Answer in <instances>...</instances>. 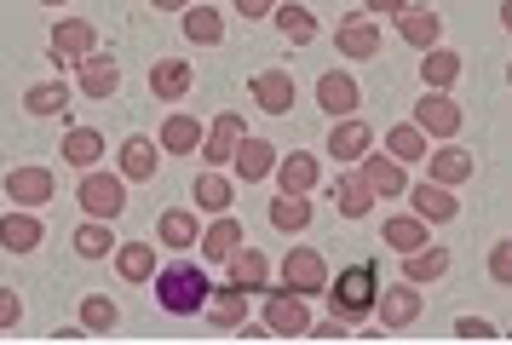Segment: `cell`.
Segmentation results:
<instances>
[{
    "mask_svg": "<svg viewBox=\"0 0 512 345\" xmlns=\"http://www.w3.org/2000/svg\"><path fill=\"white\" fill-rule=\"evenodd\" d=\"M41 242H47L41 207H12V213H0V248L6 253H35Z\"/></svg>",
    "mask_w": 512,
    "mask_h": 345,
    "instance_id": "obj_12",
    "label": "cell"
},
{
    "mask_svg": "<svg viewBox=\"0 0 512 345\" xmlns=\"http://www.w3.org/2000/svg\"><path fill=\"white\" fill-rule=\"evenodd\" d=\"M242 138H248V121H242L236 110H219L213 115V127L202 133V150H196V156L208 161V167H231V156H236Z\"/></svg>",
    "mask_w": 512,
    "mask_h": 345,
    "instance_id": "obj_9",
    "label": "cell"
},
{
    "mask_svg": "<svg viewBox=\"0 0 512 345\" xmlns=\"http://www.w3.org/2000/svg\"><path fill=\"white\" fill-rule=\"evenodd\" d=\"M70 98H75L70 81H41V87H29V92H24V110L47 121V115H64V104H70Z\"/></svg>",
    "mask_w": 512,
    "mask_h": 345,
    "instance_id": "obj_41",
    "label": "cell"
},
{
    "mask_svg": "<svg viewBox=\"0 0 512 345\" xmlns=\"http://www.w3.org/2000/svg\"><path fill=\"white\" fill-rule=\"evenodd\" d=\"M420 81L438 87V92H449L455 81H461V52H449V46H426V58H420Z\"/></svg>",
    "mask_w": 512,
    "mask_h": 345,
    "instance_id": "obj_37",
    "label": "cell"
},
{
    "mask_svg": "<svg viewBox=\"0 0 512 345\" xmlns=\"http://www.w3.org/2000/svg\"><path fill=\"white\" fill-rule=\"evenodd\" d=\"M116 87H121V58H110V52H87V58L75 64V92H81V98L104 104V98H116Z\"/></svg>",
    "mask_w": 512,
    "mask_h": 345,
    "instance_id": "obj_7",
    "label": "cell"
},
{
    "mask_svg": "<svg viewBox=\"0 0 512 345\" xmlns=\"http://www.w3.org/2000/svg\"><path fill=\"white\" fill-rule=\"evenodd\" d=\"M156 248L150 242H127V248H116V276L121 282H133V288H144V282H156Z\"/></svg>",
    "mask_w": 512,
    "mask_h": 345,
    "instance_id": "obj_34",
    "label": "cell"
},
{
    "mask_svg": "<svg viewBox=\"0 0 512 345\" xmlns=\"http://www.w3.org/2000/svg\"><path fill=\"white\" fill-rule=\"evenodd\" d=\"M357 167H363V179L374 184V196H409V167H403L392 150H369Z\"/></svg>",
    "mask_w": 512,
    "mask_h": 345,
    "instance_id": "obj_20",
    "label": "cell"
},
{
    "mask_svg": "<svg viewBox=\"0 0 512 345\" xmlns=\"http://www.w3.org/2000/svg\"><path fill=\"white\" fill-rule=\"evenodd\" d=\"M277 144L271 138H242L236 144V156H231V167H236V179L242 184H259V179H277Z\"/></svg>",
    "mask_w": 512,
    "mask_h": 345,
    "instance_id": "obj_18",
    "label": "cell"
},
{
    "mask_svg": "<svg viewBox=\"0 0 512 345\" xmlns=\"http://www.w3.org/2000/svg\"><path fill=\"white\" fill-rule=\"evenodd\" d=\"M248 92H254V104L265 115H288L294 110V75H288V69H254Z\"/></svg>",
    "mask_w": 512,
    "mask_h": 345,
    "instance_id": "obj_21",
    "label": "cell"
},
{
    "mask_svg": "<svg viewBox=\"0 0 512 345\" xmlns=\"http://www.w3.org/2000/svg\"><path fill=\"white\" fill-rule=\"evenodd\" d=\"M87 52H98V29L87 18H58L52 23V64L75 69Z\"/></svg>",
    "mask_w": 512,
    "mask_h": 345,
    "instance_id": "obj_6",
    "label": "cell"
},
{
    "mask_svg": "<svg viewBox=\"0 0 512 345\" xmlns=\"http://www.w3.org/2000/svg\"><path fill=\"white\" fill-rule=\"evenodd\" d=\"M317 179H323V167H317L311 150H288V156L277 161V190H288V196H311Z\"/></svg>",
    "mask_w": 512,
    "mask_h": 345,
    "instance_id": "obj_22",
    "label": "cell"
},
{
    "mask_svg": "<svg viewBox=\"0 0 512 345\" xmlns=\"http://www.w3.org/2000/svg\"><path fill=\"white\" fill-rule=\"evenodd\" d=\"M185 41L190 46H219L225 41V12H213V6H185Z\"/></svg>",
    "mask_w": 512,
    "mask_h": 345,
    "instance_id": "obj_38",
    "label": "cell"
},
{
    "mask_svg": "<svg viewBox=\"0 0 512 345\" xmlns=\"http://www.w3.org/2000/svg\"><path fill=\"white\" fill-rule=\"evenodd\" d=\"M196 236H202V225H196L190 207H162V219H156V242H167V253L196 248Z\"/></svg>",
    "mask_w": 512,
    "mask_h": 345,
    "instance_id": "obj_30",
    "label": "cell"
},
{
    "mask_svg": "<svg viewBox=\"0 0 512 345\" xmlns=\"http://www.w3.org/2000/svg\"><path fill=\"white\" fill-rule=\"evenodd\" d=\"M311 219H317L311 196H288V190H277V196H271V230H282V236H300Z\"/></svg>",
    "mask_w": 512,
    "mask_h": 345,
    "instance_id": "obj_32",
    "label": "cell"
},
{
    "mask_svg": "<svg viewBox=\"0 0 512 345\" xmlns=\"http://www.w3.org/2000/svg\"><path fill=\"white\" fill-rule=\"evenodd\" d=\"M150 6H156V12H185L190 0H150Z\"/></svg>",
    "mask_w": 512,
    "mask_h": 345,
    "instance_id": "obj_50",
    "label": "cell"
},
{
    "mask_svg": "<svg viewBox=\"0 0 512 345\" xmlns=\"http://www.w3.org/2000/svg\"><path fill=\"white\" fill-rule=\"evenodd\" d=\"M196 248H202V259H208V265H225V259L242 248V225H236L231 213H213V225L196 236Z\"/></svg>",
    "mask_w": 512,
    "mask_h": 345,
    "instance_id": "obj_26",
    "label": "cell"
},
{
    "mask_svg": "<svg viewBox=\"0 0 512 345\" xmlns=\"http://www.w3.org/2000/svg\"><path fill=\"white\" fill-rule=\"evenodd\" d=\"M41 6H70V0H41Z\"/></svg>",
    "mask_w": 512,
    "mask_h": 345,
    "instance_id": "obj_52",
    "label": "cell"
},
{
    "mask_svg": "<svg viewBox=\"0 0 512 345\" xmlns=\"http://www.w3.org/2000/svg\"><path fill=\"white\" fill-rule=\"evenodd\" d=\"M156 167H162V144L156 138H121V150H116V173L127 184H144V179H156Z\"/></svg>",
    "mask_w": 512,
    "mask_h": 345,
    "instance_id": "obj_14",
    "label": "cell"
},
{
    "mask_svg": "<svg viewBox=\"0 0 512 345\" xmlns=\"http://www.w3.org/2000/svg\"><path fill=\"white\" fill-rule=\"evenodd\" d=\"M150 92H156L162 104H179L190 92V64L185 58H156V64H150Z\"/></svg>",
    "mask_w": 512,
    "mask_h": 345,
    "instance_id": "obj_33",
    "label": "cell"
},
{
    "mask_svg": "<svg viewBox=\"0 0 512 345\" xmlns=\"http://www.w3.org/2000/svg\"><path fill=\"white\" fill-rule=\"evenodd\" d=\"M24 322V299H18V288H0V334H12Z\"/></svg>",
    "mask_w": 512,
    "mask_h": 345,
    "instance_id": "obj_45",
    "label": "cell"
},
{
    "mask_svg": "<svg viewBox=\"0 0 512 345\" xmlns=\"http://www.w3.org/2000/svg\"><path fill=\"white\" fill-rule=\"evenodd\" d=\"M231 6H236V12H242V18H271V12H277V0H231Z\"/></svg>",
    "mask_w": 512,
    "mask_h": 345,
    "instance_id": "obj_48",
    "label": "cell"
},
{
    "mask_svg": "<svg viewBox=\"0 0 512 345\" xmlns=\"http://www.w3.org/2000/svg\"><path fill=\"white\" fill-rule=\"evenodd\" d=\"M369 144H374L369 121H363V115H340V121H334V133H328V156L346 161V167H357V161L369 156Z\"/></svg>",
    "mask_w": 512,
    "mask_h": 345,
    "instance_id": "obj_16",
    "label": "cell"
},
{
    "mask_svg": "<svg viewBox=\"0 0 512 345\" xmlns=\"http://www.w3.org/2000/svg\"><path fill=\"white\" fill-rule=\"evenodd\" d=\"M374 322H380L386 334H397V328H409V322H420V288H415V282H397V288H380V299H374Z\"/></svg>",
    "mask_w": 512,
    "mask_h": 345,
    "instance_id": "obj_13",
    "label": "cell"
},
{
    "mask_svg": "<svg viewBox=\"0 0 512 345\" xmlns=\"http://www.w3.org/2000/svg\"><path fill=\"white\" fill-rule=\"evenodd\" d=\"M455 340H495V322H484V317H455Z\"/></svg>",
    "mask_w": 512,
    "mask_h": 345,
    "instance_id": "obj_46",
    "label": "cell"
},
{
    "mask_svg": "<svg viewBox=\"0 0 512 345\" xmlns=\"http://www.w3.org/2000/svg\"><path fill=\"white\" fill-rule=\"evenodd\" d=\"M415 127L426 138H455L461 133V104H455V98H449V92H438V87H426V98H420L415 104Z\"/></svg>",
    "mask_w": 512,
    "mask_h": 345,
    "instance_id": "obj_10",
    "label": "cell"
},
{
    "mask_svg": "<svg viewBox=\"0 0 512 345\" xmlns=\"http://www.w3.org/2000/svg\"><path fill=\"white\" fill-rule=\"evenodd\" d=\"M305 340H351V328L334 317V311H328L323 322H311V334H305Z\"/></svg>",
    "mask_w": 512,
    "mask_h": 345,
    "instance_id": "obj_47",
    "label": "cell"
},
{
    "mask_svg": "<svg viewBox=\"0 0 512 345\" xmlns=\"http://www.w3.org/2000/svg\"><path fill=\"white\" fill-rule=\"evenodd\" d=\"M386 150H392V156L403 161V167H409V161H426V150H432V138L420 133L415 121H397L392 133H386Z\"/></svg>",
    "mask_w": 512,
    "mask_h": 345,
    "instance_id": "obj_40",
    "label": "cell"
},
{
    "mask_svg": "<svg viewBox=\"0 0 512 345\" xmlns=\"http://www.w3.org/2000/svg\"><path fill=\"white\" fill-rule=\"evenodd\" d=\"M501 29L512 35V0H501Z\"/></svg>",
    "mask_w": 512,
    "mask_h": 345,
    "instance_id": "obj_51",
    "label": "cell"
},
{
    "mask_svg": "<svg viewBox=\"0 0 512 345\" xmlns=\"http://www.w3.org/2000/svg\"><path fill=\"white\" fill-rule=\"evenodd\" d=\"M190 196H196V207H202V213H231V202H236L231 179H225L219 167H202V173H196V184H190Z\"/></svg>",
    "mask_w": 512,
    "mask_h": 345,
    "instance_id": "obj_35",
    "label": "cell"
},
{
    "mask_svg": "<svg viewBox=\"0 0 512 345\" xmlns=\"http://www.w3.org/2000/svg\"><path fill=\"white\" fill-rule=\"evenodd\" d=\"M489 282L512 288V236H501V242L489 248Z\"/></svg>",
    "mask_w": 512,
    "mask_h": 345,
    "instance_id": "obj_44",
    "label": "cell"
},
{
    "mask_svg": "<svg viewBox=\"0 0 512 345\" xmlns=\"http://www.w3.org/2000/svg\"><path fill=\"white\" fill-rule=\"evenodd\" d=\"M317 104H323L334 121H340V115H357L363 87L351 81V69H323V75H317Z\"/></svg>",
    "mask_w": 512,
    "mask_h": 345,
    "instance_id": "obj_17",
    "label": "cell"
},
{
    "mask_svg": "<svg viewBox=\"0 0 512 345\" xmlns=\"http://www.w3.org/2000/svg\"><path fill=\"white\" fill-rule=\"evenodd\" d=\"M380 242L403 259V253H415V248H426V219L420 213H392L386 225H380Z\"/></svg>",
    "mask_w": 512,
    "mask_h": 345,
    "instance_id": "obj_31",
    "label": "cell"
},
{
    "mask_svg": "<svg viewBox=\"0 0 512 345\" xmlns=\"http://www.w3.org/2000/svg\"><path fill=\"white\" fill-rule=\"evenodd\" d=\"M208 294H213L208 271L190 265V259H173L167 271H156V305H162L167 317H202Z\"/></svg>",
    "mask_w": 512,
    "mask_h": 345,
    "instance_id": "obj_1",
    "label": "cell"
},
{
    "mask_svg": "<svg viewBox=\"0 0 512 345\" xmlns=\"http://www.w3.org/2000/svg\"><path fill=\"white\" fill-rule=\"evenodd\" d=\"M75 202L87 219H121V207H127V179H121L116 167L104 173V167H87L81 184H75Z\"/></svg>",
    "mask_w": 512,
    "mask_h": 345,
    "instance_id": "obj_3",
    "label": "cell"
},
{
    "mask_svg": "<svg viewBox=\"0 0 512 345\" xmlns=\"http://www.w3.org/2000/svg\"><path fill=\"white\" fill-rule=\"evenodd\" d=\"M449 248L443 242H426V248H415V253H403V282H415V288H426V282H443L449 276Z\"/></svg>",
    "mask_w": 512,
    "mask_h": 345,
    "instance_id": "obj_25",
    "label": "cell"
},
{
    "mask_svg": "<svg viewBox=\"0 0 512 345\" xmlns=\"http://www.w3.org/2000/svg\"><path fill=\"white\" fill-rule=\"evenodd\" d=\"M507 87H512V58H507Z\"/></svg>",
    "mask_w": 512,
    "mask_h": 345,
    "instance_id": "obj_53",
    "label": "cell"
},
{
    "mask_svg": "<svg viewBox=\"0 0 512 345\" xmlns=\"http://www.w3.org/2000/svg\"><path fill=\"white\" fill-rule=\"evenodd\" d=\"M202 133H208V127H202V121H196V115H167L162 121V133H156V144H162L167 156H196V150H202Z\"/></svg>",
    "mask_w": 512,
    "mask_h": 345,
    "instance_id": "obj_27",
    "label": "cell"
},
{
    "mask_svg": "<svg viewBox=\"0 0 512 345\" xmlns=\"http://www.w3.org/2000/svg\"><path fill=\"white\" fill-rule=\"evenodd\" d=\"M472 167H478V161L466 156V150L455 144V138H443L438 150H426V179L449 184V190H461V184L472 179Z\"/></svg>",
    "mask_w": 512,
    "mask_h": 345,
    "instance_id": "obj_19",
    "label": "cell"
},
{
    "mask_svg": "<svg viewBox=\"0 0 512 345\" xmlns=\"http://www.w3.org/2000/svg\"><path fill=\"white\" fill-rule=\"evenodd\" d=\"M334 46H340V58H351V64H369V58H380V23L369 12H351L334 29Z\"/></svg>",
    "mask_w": 512,
    "mask_h": 345,
    "instance_id": "obj_11",
    "label": "cell"
},
{
    "mask_svg": "<svg viewBox=\"0 0 512 345\" xmlns=\"http://www.w3.org/2000/svg\"><path fill=\"white\" fill-rule=\"evenodd\" d=\"M208 317H213V328H219V334L248 328V288H236V282L213 288V294H208Z\"/></svg>",
    "mask_w": 512,
    "mask_h": 345,
    "instance_id": "obj_24",
    "label": "cell"
},
{
    "mask_svg": "<svg viewBox=\"0 0 512 345\" xmlns=\"http://www.w3.org/2000/svg\"><path fill=\"white\" fill-rule=\"evenodd\" d=\"M438 35H443V12H432V6H409V12L397 18V41H409L415 52L438 46Z\"/></svg>",
    "mask_w": 512,
    "mask_h": 345,
    "instance_id": "obj_28",
    "label": "cell"
},
{
    "mask_svg": "<svg viewBox=\"0 0 512 345\" xmlns=\"http://www.w3.org/2000/svg\"><path fill=\"white\" fill-rule=\"evenodd\" d=\"M363 12H380V18H403L409 0H363Z\"/></svg>",
    "mask_w": 512,
    "mask_h": 345,
    "instance_id": "obj_49",
    "label": "cell"
},
{
    "mask_svg": "<svg viewBox=\"0 0 512 345\" xmlns=\"http://www.w3.org/2000/svg\"><path fill=\"white\" fill-rule=\"evenodd\" d=\"M75 253H81V259H110V253H116L110 219H87V225L75 230Z\"/></svg>",
    "mask_w": 512,
    "mask_h": 345,
    "instance_id": "obj_43",
    "label": "cell"
},
{
    "mask_svg": "<svg viewBox=\"0 0 512 345\" xmlns=\"http://www.w3.org/2000/svg\"><path fill=\"white\" fill-rule=\"evenodd\" d=\"M271 23H277L282 35H288V41H317V18H311V12H305L300 0H277V12H271Z\"/></svg>",
    "mask_w": 512,
    "mask_h": 345,
    "instance_id": "obj_39",
    "label": "cell"
},
{
    "mask_svg": "<svg viewBox=\"0 0 512 345\" xmlns=\"http://www.w3.org/2000/svg\"><path fill=\"white\" fill-rule=\"evenodd\" d=\"M0 190H6V202L12 207H47L52 190H58V179H52V167H12L6 179H0Z\"/></svg>",
    "mask_w": 512,
    "mask_h": 345,
    "instance_id": "obj_8",
    "label": "cell"
},
{
    "mask_svg": "<svg viewBox=\"0 0 512 345\" xmlns=\"http://www.w3.org/2000/svg\"><path fill=\"white\" fill-rule=\"evenodd\" d=\"M282 282H288L294 294L317 299L328 288V259L317 248H288V253H282Z\"/></svg>",
    "mask_w": 512,
    "mask_h": 345,
    "instance_id": "obj_5",
    "label": "cell"
},
{
    "mask_svg": "<svg viewBox=\"0 0 512 345\" xmlns=\"http://www.w3.org/2000/svg\"><path fill=\"white\" fill-rule=\"evenodd\" d=\"M259 317H265V334H277V340H305V334H311V299L294 294V288L282 282V288L265 294V311H259Z\"/></svg>",
    "mask_w": 512,
    "mask_h": 345,
    "instance_id": "obj_4",
    "label": "cell"
},
{
    "mask_svg": "<svg viewBox=\"0 0 512 345\" xmlns=\"http://www.w3.org/2000/svg\"><path fill=\"white\" fill-rule=\"evenodd\" d=\"M58 156L70 161L75 173H87V167H98V161H104V133H98V127H70V133H64V144H58Z\"/></svg>",
    "mask_w": 512,
    "mask_h": 345,
    "instance_id": "obj_29",
    "label": "cell"
},
{
    "mask_svg": "<svg viewBox=\"0 0 512 345\" xmlns=\"http://www.w3.org/2000/svg\"><path fill=\"white\" fill-rule=\"evenodd\" d=\"M75 322H81L87 334H110V328H121V311H116V299H110V294H87Z\"/></svg>",
    "mask_w": 512,
    "mask_h": 345,
    "instance_id": "obj_42",
    "label": "cell"
},
{
    "mask_svg": "<svg viewBox=\"0 0 512 345\" xmlns=\"http://www.w3.org/2000/svg\"><path fill=\"white\" fill-rule=\"evenodd\" d=\"M225 271H231L236 288H248V294H254V288H265V282H271V259H265L259 248H248V242H242V248L225 259Z\"/></svg>",
    "mask_w": 512,
    "mask_h": 345,
    "instance_id": "obj_36",
    "label": "cell"
},
{
    "mask_svg": "<svg viewBox=\"0 0 512 345\" xmlns=\"http://www.w3.org/2000/svg\"><path fill=\"white\" fill-rule=\"evenodd\" d=\"M323 299H328V311H334V317L346 322V328H363V322L374 317V299H380V282H374V271H369V265H351V271L328 276Z\"/></svg>",
    "mask_w": 512,
    "mask_h": 345,
    "instance_id": "obj_2",
    "label": "cell"
},
{
    "mask_svg": "<svg viewBox=\"0 0 512 345\" xmlns=\"http://www.w3.org/2000/svg\"><path fill=\"white\" fill-rule=\"evenodd\" d=\"M409 213H420L426 225H449V219L461 213V202H455V190H449V184L420 179V184H409Z\"/></svg>",
    "mask_w": 512,
    "mask_h": 345,
    "instance_id": "obj_15",
    "label": "cell"
},
{
    "mask_svg": "<svg viewBox=\"0 0 512 345\" xmlns=\"http://www.w3.org/2000/svg\"><path fill=\"white\" fill-rule=\"evenodd\" d=\"M374 202H380V196H374V184L363 179V167H351V173L334 179V207H340L346 219H369Z\"/></svg>",
    "mask_w": 512,
    "mask_h": 345,
    "instance_id": "obj_23",
    "label": "cell"
}]
</instances>
